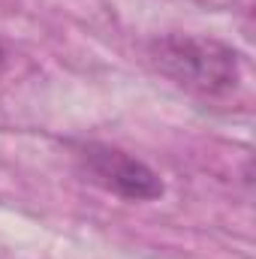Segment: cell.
<instances>
[{
	"instance_id": "obj_1",
	"label": "cell",
	"mask_w": 256,
	"mask_h": 259,
	"mask_svg": "<svg viewBox=\"0 0 256 259\" xmlns=\"http://www.w3.org/2000/svg\"><path fill=\"white\" fill-rule=\"evenodd\" d=\"M148 58L166 78L199 97H226L241 81V61L235 49L208 36H157L148 42Z\"/></svg>"
},
{
	"instance_id": "obj_3",
	"label": "cell",
	"mask_w": 256,
	"mask_h": 259,
	"mask_svg": "<svg viewBox=\"0 0 256 259\" xmlns=\"http://www.w3.org/2000/svg\"><path fill=\"white\" fill-rule=\"evenodd\" d=\"M0 61H3V49H0Z\"/></svg>"
},
{
	"instance_id": "obj_2",
	"label": "cell",
	"mask_w": 256,
	"mask_h": 259,
	"mask_svg": "<svg viewBox=\"0 0 256 259\" xmlns=\"http://www.w3.org/2000/svg\"><path fill=\"white\" fill-rule=\"evenodd\" d=\"M75 160L81 166V172L100 184L103 190L130 199V202H151L163 196V181L160 175L145 166L142 160L130 157L118 148L100 145V142H88L75 148Z\"/></svg>"
}]
</instances>
